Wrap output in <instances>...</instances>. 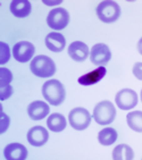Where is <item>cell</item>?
Returning <instances> with one entry per match:
<instances>
[{"instance_id": "7c38bea8", "label": "cell", "mask_w": 142, "mask_h": 160, "mask_svg": "<svg viewBox=\"0 0 142 160\" xmlns=\"http://www.w3.org/2000/svg\"><path fill=\"white\" fill-rule=\"evenodd\" d=\"M50 108L44 101H33L28 107V115L32 120H41L48 116Z\"/></svg>"}, {"instance_id": "6da1fadb", "label": "cell", "mask_w": 142, "mask_h": 160, "mask_svg": "<svg viewBox=\"0 0 142 160\" xmlns=\"http://www.w3.org/2000/svg\"><path fill=\"white\" fill-rule=\"evenodd\" d=\"M42 96L50 105L59 106L65 100V88L58 80L47 81L42 85Z\"/></svg>"}, {"instance_id": "277c9868", "label": "cell", "mask_w": 142, "mask_h": 160, "mask_svg": "<svg viewBox=\"0 0 142 160\" xmlns=\"http://www.w3.org/2000/svg\"><path fill=\"white\" fill-rule=\"evenodd\" d=\"M97 16L104 23H114L120 17V7L111 0L102 1L97 7Z\"/></svg>"}, {"instance_id": "44dd1931", "label": "cell", "mask_w": 142, "mask_h": 160, "mask_svg": "<svg viewBox=\"0 0 142 160\" xmlns=\"http://www.w3.org/2000/svg\"><path fill=\"white\" fill-rule=\"evenodd\" d=\"M12 81H13L12 72L5 67L0 68V88H5L7 85H10Z\"/></svg>"}, {"instance_id": "484cf974", "label": "cell", "mask_w": 142, "mask_h": 160, "mask_svg": "<svg viewBox=\"0 0 142 160\" xmlns=\"http://www.w3.org/2000/svg\"><path fill=\"white\" fill-rule=\"evenodd\" d=\"M138 51H139L140 55H142V38L139 40V42H138Z\"/></svg>"}, {"instance_id": "52a82bcc", "label": "cell", "mask_w": 142, "mask_h": 160, "mask_svg": "<svg viewBox=\"0 0 142 160\" xmlns=\"http://www.w3.org/2000/svg\"><path fill=\"white\" fill-rule=\"evenodd\" d=\"M111 58V52L109 47L105 43H97L91 48L90 60L93 65L97 66H105L108 64Z\"/></svg>"}, {"instance_id": "4fadbf2b", "label": "cell", "mask_w": 142, "mask_h": 160, "mask_svg": "<svg viewBox=\"0 0 142 160\" xmlns=\"http://www.w3.org/2000/svg\"><path fill=\"white\" fill-rule=\"evenodd\" d=\"M28 149L21 143H10L3 149V156L7 160H24L28 158Z\"/></svg>"}, {"instance_id": "d4e9b609", "label": "cell", "mask_w": 142, "mask_h": 160, "mask_svg": "<svg viewBox=\"0 0 142 160\" xmlns=\"http://www.w3.org/2000/svg\"><path fill=\"white\" fill-rule=\"evenodd\" d=\"M133 75L139 81H142V62H135L133 66Z\"/></svg>"}, {"instance_id": "4316f807", "label": "cell", "mask_w": 142, "mask_h": 160, "mask_svg": "<svg viewBox=\"0 0 142 160\" xmlns=\"http://www.w3.org/2000/svg\"><path fill=\"white\" fill-rule=\"evenodd\" d=\"M44 3H48V5H53V2H46V1H44ZM55 3H60V1H57V2H55Z\"/></svg>"}, {"instance_id": "7a4b0ae2", "label": "cell", "mask_w": 142, "mask_h": 160, "mask_svg": "<svg viewBox=\"0 0 142 160\" xmlns=\"http://www.w3.org/2000/svg\"><path fill=\"white\" fill-rule=\"evenodd\" d=\"M30 69L35 76L46 78V77H51L56 73V65L50 57L39 55L31 62Z\"/></svg>"}, {"instance_id": "30bf717a", "label": "cell", "mask_w": 142, "mask_h": 160, "mask_svg": "<svg viewBox=\"0 0 142 160\" xmlns=\"http://www.w3.org/2000/svg\"><path fill=\"white\" fill-rule=\"evenodd\" d=\"M28 142L33 147H42L48 142L49 133L43 126H33L28 132Z\"/></svg>"}, {"instance_id": "5b68a950", "label": "cell", "mask_w": 142, "mask_h": 160, "mask_svg": "<svg viewBox=\"0 0 142 160\" xmlns=\"http://www.w3.org/2000/svg\"><path fill=\"white\" fill-rule=\"evenodd\" d=\"M91 115L85 108L77 107L72 109L68 115V122L71 126L76 131H83L88 128L91 123Z\"/></svg>"}, {"instance_id": "8fae6325", "label": "cell", "mask_w": 142, "mask_h": 160, "mask_svg": "<svg viewBox=\"0 0 142 160\" xmlns=\"http://www.w3.org/2000/svg\"><path fill=\"white\" fill-rule=\"evenodd\" d=\"M89 53V47L82 41H74L68 47V55L77 62H84L88 58Z\"/></svg>"}, {"instance_id": "d6986e66", "label": "cell", "mask_w": 142, "mask_h": 160, "mask_svg": "<svg viewBox=\"0 0 142 160\" xmlns=\"http://www.w3.org/2000/svg\"><path fill=\"white\" fill-rule=\"evenodd\" d=\"M134 158V152L132 148L127 144H118L113 150L114 160H132Z\"/></svg>"}, {"instance_id": "7402d4cb", "label": "cell", "mask_w": 142, "mask_h": 160, "mask_svg": "<svg viewBox=\"0 0 142 160\" xmlns=\"http://www.w3.org/2000/svg\"><path fill=\"white\" fill-rule=\"evenodd\" d=\"M0 64H6L10 58V50L5 42H0Z\"/></svg>"}, {"instance_id": "83f0119b", "label": "cell", "mask_w": 142, "mask_h": 160, "mask_svg": "<svg viewBox=\"0 0 142 160\" xmlns=\"http://www.w3.org/2000/svg\"><path fill=\"white\" fill-rule=\"evenodd\" d=\"M140 97H141V101H142V90H141V94H140Z\"/></svg>"}, {"instance_id": "ba28073f", "label": "cell", "mask_w": 142, "mask_h": 160, "mask_svg": "<svg viewBox=\"0 0 142 160\" xmlns=\"http://www.w3.org/2000/svg\"><path fill=\"white\" fill-rule=\"evenodd\" d=\"M116 105L122 110H130L138 105V94L132 89H123L115 97Z\"/></svg>"}, {"instance_id": "603a6c76", "label": "cell", "mask_w": 142, "mask_h": 160, "mask_svg": "<svg viewBox=\"0 0 142 160\" xmlns=\"http://www.w3.org/2000/svg\"><path fill=\"white\" fill-rule=\"evenodd\" d=\"M9 124H10L9 117L3 111H1V128H0V133L1 134H3V133L6 132L8 126H9Z\"/></svg>"}, {"instance_id": "3957f363", "label": "cell", "mask_w": 142, "mask_h": 160, "mask_svg": "<svg viewBox=\"0 0 142 160\" xmlns=\"http://www.w3.org/2000/svg\"><path fill=\"white\" fill-rule=\"evenodd\" d=\"M115 117H116V108L108 100H104L97 103L93 109V119L99 125L102 126L109 125L114 122Z\"/></svg>"}, {"instance_id": "9c48e42d", "label": "cell", "mask_w": 142, "mask_h": 160, "mask_svg": "<svg viewBox=\"0 0 142 160\" xmlns=\"http://www.w3.org/2000/svg\"><path fill=\"white\" fill-rule=\"evenodd\" d=\"M35 48L28 41H19L13 48V56L18 62H28L33 57Z\"/></svg>"}, {"instance_id": "9a60e30c", "label": "cell", "mask_w": 142, "mask_h": 160, "mask_svg": "<svg viewBox=\"0 0 142 160\" xmlns=\"http://www.w3.org/2000/svg\"><path fill=\"white\" fill-rule=\"evenodd\" d=\"M46 47L53 52H60L66 46V39L58 32H51L46 37Z\"/></svg>"}, {"instance_id": "ac0fdd59", "label": "cell", "mask_w": 142, "mask_h": 160, "mask_svg": "<svg viewBox=\"0 0 142 160\" xmlns=\"http://www.w3.org/2000/svg\"><path fill=\"white\" fill-rule=\"evenodd\" d=\"M117 140V132L113 127H106L98 133V141L101 145L108 147L114 144Z\"/></svg>"}, {"instance_id": "8992f818", "label": "cell", "mask_w": 142, "mask_h": 160, "mask_svg": "<svg viewBox=\"0 0 142 160\" xmlns=\"http://www.w3.org/2000/svg\"><path fill=\"white\" fill-rule=\"evenodd\" d=\"M68 23H69V14L64 8H53L50 10L47 17L48 26L56 31L64 30Z\"/></svg>"}, {"instance_id": "e0dca14e", "label": "cell", "mask_w": 142, "mask_h": 160, "mask_svg": "<svg viewBox=\"0 0 142 160\" xmlns=\"http://www.w3.org/2000/svg\"><path fill=\"white\" fill-rule=\"evenodd\" d=\"M66 118L63 116L62 114H58V112H55V114H51L47 119V126L50 131L56 133H59L64 131L66 128Z\"/></svg>"}, {"instance_id": "2e32d148", "label": "cell", "mask_w": 142, "mask_h": 160, "mask_svg": "<svg viewBox=\"0 0 142 160\" xmlns=\"http://www.w3.org/2000/svg\"><path fill=\"white\" fill-rule=\"evenodd\" d=\"M31 2L28 0H14L10 2V12L15 17L24 18L31 14Z\"/></svg>"}, {"instance_id": "ffe728a7", "label": "cell", "mask_w": 142, "mask_h": 160, "mask_svg": "<svg viewBox=\"0 0 142 160\" xmlns=\"http://www.w3.org/2000/svg\"><path fill=\"white\" fill-rule=\"evenodd\" d=\"M126 123L131 129L142 133V111H131L126 116Z\"/></svg>"}, {"instance_id": "cb8c5ba5", "label": "cell", "mask_w": 142, "mask_h": 160, "mask_svg": "<svg viewBox=\"0 0 142 160\" xmlns=\"http://www.w3.org/2000/svg\"><path fill=\"white\" fill-rule=\"evenodd\" d=\"M13 94V88L10 85H7L5 88H0V99L1 100H6Z\"/></svg>"}, {"instance_id": "5bb4252c", "label": "cell", "mask_w": 142, "mask_h": 160, "mask_svg": "<svg viewBox=\"0 0 142 160\" xmlns=\"http://www.w3.org/2000/svg\"><path fill=\"white\" fill-rule=\"evenodd\" d=\"M106 73H107V69H106L105 66H99L94 71L89 72L87 74L80 76L77 82H79V84L84 86L93 85V84H97L98 82H100L106 76Z\"/></svg>"}]
</instances>
